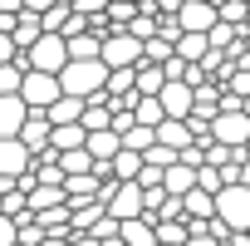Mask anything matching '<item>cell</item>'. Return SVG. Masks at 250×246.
Wrapping results in <instances>:
<instances>
[{
    "instance_id": "obj_1",
    "label": "cell",
    "mask_w": 250,
    "mask_h": 246,
    "mask_svg": "<svg viewBox=\"0 0 250 246\" xmlns=\"http://www.w3.org/2000/svg\"><path fill=\"white\" fill-rule=\"evenodd\" d=\"M211 217L226 231H250V187H240V182L216 187L211 192Z\"/></svg>"
},
{
    "instance_id": "obj_2",
    "label": "cell",
    "mask_w": 250,
    "mask_h": 246,
    "mask_svg": "<svg viewBox=\"0 0 250 246\" xmlns=\"http://www.w3.org/2000/svg\"><path fill=\"white\" fill-rule=\"evenodd\" d=\"M54 79H59V94H69V98H88V94H98V89H103L108 69H103L98 59H69Z\"/></svg>"
},
{
    "instance_id": "obj_3",
    "label": "cell",
    "mask_w": 250,
    "mask_h": 246,
    "mask_svg": "<svg viewBox=\"0 0 250 246\" xmlns=\"http://www.w3.org/2000/svg\"><path fill=\"white\" fill-rule=\"evenodd\" d=\"M143 59V40H133L128 30H108L98 40V64L103 69H133Z\"/></svg>"
},
{
    "instance_id": "obj_4",
    "label": "cell",
    "mask_w": 250,
    "mask_h": 246,
    "mask_svg": "<svg viewBox=\"0 0 250 246\" xmlns=\"http://www.w3.org/2000/svg\"><path fill=\"white\" fill-rule=\"evenodd\" d=\"M245 138H250V118H245L240 108H216V113H211V143L240 148Z\"/></svg>"
},
{
    "instance_id": "obj_5",
    "label": "cell",
    "mask_w": 250,
    "mask_h": 246,
    "mask_svg": "<svg viewBox=\"0 0 250 246\" xmlns=\"http://www.w3.org/2000/svg\"><path fill=\"white\" fill-rule=\"evenodd\" d=\"M15 98H20L25 108H49V103L59 98V79H54V74H40V69H25Z\"/></svg>"
},
{
    "instance_id": "obj_6",
    "label": "cell",
    "mask_w": 250,
    "mask_h": 246,
    "mask_svg": "<svg viewBox=\"0 0 250 246\" xmlns=\"http://www.w3.org/2000/svg\"><path fill=\"white\" fill-rule=\"evenodd\" d=\"M113 221H128V217H143V187L138 182H113L108 187V197L98 202Z\"/></svg>"
},
{
    "instance_id": "obj_7",
    "label": "cell",
    "mask_w": 250,
    "mask_h": 246,
    "mask_svg": "<svg viewBox=\"0 0 250 246\" xmlns=\"http://www.w3.org/2000/svg\"><path fill=\"white\" fill-rule=\"evenodd\" d=\"M172 20H177V30H191V35H206V30L216 25V5H211V0H182Z\"/></svg>"
},
{
    "instance_id": "obj_8",
    "label": "cell",
    "mask_w": 250,
    "mask_h": 246,
    "mask_svg": "<svg viewBox=\"0 0 250 246\" xmlns=\"http://www.w3.org/2000/svg\"><path fill=\"white\" fill-rule=\"evenodd\" d=\"M30 163H35V153L20 138H0V177H20V172H30Z\"/></svg>"
},
{
    "instance_id": "obj_9",
    "label": "cell",
    "mask_w": 250,
    "mask_h": 246,
    "mask_svg": "<svg viewBox=\"0 0 250 246\" xmlns=\"http://www.w3.org/2000/svg\"><path fill=\"white\" fill-rule=\"evenodd\" d=\"M30 153H40V148H49V118H44V108H25V123H20V133H15Z\"/></svg>"
},
{
    "instance_id": "obj_10",
    "label": "cell",
    "mask_w": 250,
    "mask_h": 246,
    "mask_svg": "<svg viewBox=\"0 0 250 246\" xmlns=\"http://www.w3.org/2000/svg\"><path fill=\"white\" fill-rule=\"evenodd\" d=\"M152 98L162 103V113H167V118H187V113H191V89H187V84H177V79H167Z\"/></svg>"
},
{
    "instance_id": "obj_11",
    "label": "cell",
    "mask_w": 250,
    "mask_h": 246,
    "mask_svg": "<svg viewBox=\"0 0 250 246\" xmlns=\"http://www.w3.org/2000/svg\"><path fill=\"white\" fill-rule=\"evenodd\" d=\"M118 246H157V231L147 217H128L118 221Z\"/></svg>"
},
{
    "instance_id": "obj_12",
    "label": "cell",
    "mask_w": 250,
    "mask_h": 246,
    "mask_svg": "<svg viewBox=\"0 0 250 246\" xmlns=\"http://www.w3.org/2000/svg\"><path fill=\"white\" fill-rule=\"evenodd\" d=\"M162 84H167L162 64H147V59H138V64H133V94H138V98H152Z\"/></svg>"
},
{
    "instance_id": "obj_13",
    "label": "cell",
    "mask_w": 250,
    "mask_h": 246,
    "mask_svg": "<svg viewBox=\"0 0 250 246\" xmlns=\"http://www.w3.org/2000/svg\"><path fill=\"white\" fill-rule=\"evenodd\" d=\"M191 187H196V168H187L182 158L162 168V192H167V197H182V192H191Z\"/></svg>"
},
{
    "instance_id": "obj_14",
    "label": "cell",
    "mask_w": 250,
    "mask_h": 246,
    "mask_svg": "<svg viewBox=\"0 0 250 246\" xmlns=\"http://www.w3.org/2000/svg\"><path fill=\"white\" fill-rule=\"evenodd\" d=\"M152 143H162V148L182 153V148L191 143V133H187V118H162L157 128H152Z\"/></svg>"
},
{
    "instance_id": "obj_15",
    "label": "cell",
    "mask_w": 250,
    "mask_h": 246,
    "mask_svg": "<svg viewBox=\"0 0 250 246\" xmlns=\"http://www.w3.org/2000/svg\"><path fill=\"white\" fill-rule=\"evenodd\" d=\"M118 148H123V143H118V133H113V128H93V133H83V153H88L93 163H108Z\"/></svg>"
},
{
    "instance_id": "obj_16",
    "label": "cell",
    "mask_w": 250,
    "mask_h": 246,
    "mask_svg": "<svg viewBox=\"0 0 250 246\" xmlns=\"http://www.w3.org/2000/svg\"><path fill=\"white\" fill-rule=\"evenodd\" d=\"M20 123H25V103L15 94H0V138H15Z\"/></svg>"
},
{
    "instance_id": "obj_17",
    "label": "cell",
    "mask_w": 250,
    "mask_h": 246,
    "mask_svg": "<svg viewBox=\"0 0 250 246\" xmlns=\"http://www.w3.org/2000/svg\"><path fill=\"white\" fill-rule=\"evenodd\" d=\"M64 207H69V231H88V226L103 217L98 197H83V202H64Z\"/></svg>"
},
{
    "instance_id": "obj_18",
    "label": "cell",
    "mask_w": 250,
    "mask_h": 246,
    "mask_svg": "<svg viewBox=\"0 0 250 246\" xmlns=\"http://www.w3.org/2000/svg\"><path fill=\"white\" fill-rule=\"evenodd\" d=\"M138 168H143V153H128V148H118V153L108 158V177H113V182H133Z\"/></svg>"
},
{
    "instance_id": "obj_19",
    "label": "cell",
    "mask_w": 250,
    "mask_h": 246,
    "mask_svg": "<svg viewBox=\"0 0 250 246\" xmlns=\"http://www.w3.org/2000/svg\"><path fill=\"white\" fill-rule=\"evenodd\" d=\"M40 35H44V30H40V15L20 10V15H15V25H10V40H15V49H30Z\"/></svg>"
},
{
    "instance_id": "obj_20",
    "label": "cell",
    "mask_w": 250,
    "mask_h": 246,
    "mask_svg": "<svg viewBox=\"0 0 250 246\" xmlns=\"http://www.w3.org/2000/svg\"><path fill=\"white\" fill-rule=\"evenodd\" d=\"M59 192H64V202H83V197L98 192V177H93V172H69V177L59 182Z\"/></svg>"
},
{
    "instance_id": "obj_21",
    "label": "cell",
    "mask_w": 250,
    "mask_h": 246,
    "mask_svg": "<svg viewBox=\"0 0 250 246\" xmlns=\"http://www.w3.org/2000/svg\"><path fill=\"white\" fill-rule=\"evenodd\" d=\"M177 202H182V221H206L211 217V192H201V187L182 192Z\"/></svg>"
},
{
    "instance_id": "obj_22",
    "label": "cell",
    "mask_w": 250,
    "mask_h": 246,
    "mask_svg": "<svg viewBox=\"0 0 250 246\" xmlns=\"http://www.w3.org/2000/svg\"><path fill=\"white\" fill-rule=\"evenodd\" d=\"M49 148H54V153L83 148V128H79V123H49Z\"/></svg>"
},
{
    "instance_id": "obj_23",
    "label": "cell",
    "mask_w": 250,
    "mask_h": 246,
    "mask_svg": "<svg viewBox=\"0 0 250 246\" xmlns=\"http://www.w3.org/2000/svg\"><path fill=\"white\" fill-rule=\"evenodd\" d=\"M59 40H64V54L69 59H98V35L79 30V35H59Z\"/></svg>"
},
{
    "instance_id": "obj_24",
    "label": "cell",
    "mask_w": 250,
    "mask_h": 246,
    "mask_svg": "<svg viewBox=\"0 0 250 246\" xmlns=\"http://www.w3.org/2000/svg\"><path fill=\"white\" fill-rule=\"evenodd\" d=\"M206 49H211V45H206V35H191V30H182V35L172 40V54H177V59H187V64H196Z\"/></svg>"
},
{
    "instance_id": "obj_25",
    "label": "cell",
    "mask_w": 250,
    "mask_h": 246,
    "mask_svg": "<svg viewBox=\"0 0 250 246\" xmlns=\"http://www.w3.org/2000/svg\"><path fill=\"white\" fill-rule=\"evenodd\" d=\"M79 113H83V98H69V94H59V98L44 108L49 123H79Z\"/></svg>"
},
{
    "instance_id": "obj_26",
    "label": "cell",
    "mask_w": 250,
    "mask_h": 246,
    "mask_svg": "<svg viewBox=\"0 0 250 246\" xmlns=\"http://www.w3.org/2000/svg\"><path fill=\"white\" fill-rule=\"evenodd\" d=\"M128 113H133V123H147V128H157V123H162V118H167V113H162V103H157V98H138V103H133V108H128Z\"/></svg>"
},
{
    "instance_id": "obj_27",
    "label": "cell",
    "mask_w": 250,
    "mask_h": 246,
    "mask_svg": "<svg viewBox=\"0 0 250 246\" xmlns=\"http://www.w3.org/2000/svg\"><path fill=\"white\" fill-rule=\"evenodd\" d=\"M35 221H40V231H69V207L59 202V207H44V212H35Z\"/></svg>"
},
{
    "instance_id": "obj_28",
    "label": "cell",
    "mask_w": 250,
    "mask_h": 246,
    "mask_svg": "<svg viewBox=\"0 0 250 246\" xmlns=\"http://www.w3.org/2000/svg\"><path fill=\"white\" fill-rule=\"evenodd\" d=\"M221 94H235V98H250V69H230L226 79H216Z\"/></svg>"
},
{
    "instance_id": "obj_29",
    "label": "cell",
    "mask_w": 250,
    "mask_h": 246,
    "mask_svg": "<svg viewBox=\"0 0 250 246\" xmlns=\"http://www.w3.org/2000/svg\"><path fill=\"white\" fill-rule=\"evenodd\" d=\"M59 172L69 177V172H93V158L83 153V148H69V153H59Z\"/></svg>"
},
{
    "instance_id": "obj_30",
    "label": "cell",
    "mask_w": 250,
    "mask_h": 246,
    "mask_svg": "<svg viewBox=\"0 0 250 246\" xmlns=\"http://www.w3.org/2000/svg\"><path fill=\"white\" fill-rule=\"evenodd\" d=\"M152 231H157L162 246H182V241H187V221H182V217H177V221H152Z\"/></svg>"
},
{
    "instance_id": "obj_31",
    "label": "cell",
    "mask_w": 250,
    "mask_h": 246,
    "mask_svg": "<svg viewBox=\"0 0 250 246\" xmlns=\"http://www.w3.org/2000/svg\"><path fill=\"white\" fill-rule=\"evenodd\" d=\"M143 59H147V64H162V59H172V40H162V35L143 40Z\"/></svg>"
},
{
    "instance_id": "obj_32",
    "label": "cell",
    "mask_w": 250,
    "mask_h": 246,
    "mask_svg": "<svg viewBox=\"0 0 250 246\" xmlns=\"http://www.w3.org/2000/svg\"><path fill=\"white\" fill-rule=\"evenodd\" d=\"M103 94H133V69H108Z\"/></svg>"
},
{
    "instance_id": "obj_33",
    "label": "cell",
    "mask_w": 250,
    "mask_h": 246,
    "mask_svg": "<svg viewBox=\"0 0 250 246\" xmlns=\"http://www.w3.org/2000/svg\"><path fill=\"white\" fill-rule=\"evenodd\" d=\"M20 79H25V69H20L15 59H10V64H0V94H15Z\"/></svg>"
},
{
    "instance_id": "obj_34",
    "label": "cell",
    "mask_w": 250,
    "mask_h": 246,
    "mask_svg": "<svg viewBox=\"0 0 250 246\" xmlns=\"http://www.w3.org/2000/svg\"><path fill=\"white\" fill-rule=\"evenodd\" d=\"M143 163H152V168H167V163H177V153H172V148H162V143H152V148H143Z\"/></svg>"
},
{
    "instance_id": "obj_35",
    "label": "cell",
    "mask_w": 250,
    "mask_h": 246,
    "mask_svg": "<svg viewBox=\"0 0 250 246\" xmlns=\"http://www.w3.org/2000/svg\"><path fill=\"white\" fill-rule=\"evenodd\" d=\"M196 187H201V192H216V187H226V182H221V172H216L211 163H201V168H196Z\"/></svg>"
},
{
    "instance_id": "obj_36",
    "label": "cell",
    "mask_w": 250,
    "mask_h": 246,
    "mask_svg": "<svg viewBox=\"0 0 250 246\" xmlns=\"http://www.w3.org/2000/svg\"><path fill=\"white\" fill-rule=\"evenodd\" d=\"M143 5H147L152 15H177V5H182V0H143Z\"/></svg>"
},
{
    "instance_id": "obj_37",
    "label": "cell",
    "mask_w": 250,
    "mask_h": 246,
    "mask_svg": "<svg viewBox=\"0 0 250 246\" xmlns=\"http://www.w3.org/2000/svg\"><path fill=\"white\" fill-rule=\"evenodd\" d=\"M15 54H20V49H15V40H10V35H5V30H0V64H10V59H15Z\"/></svg>"
},
{
    "instance_id": "obj_38",
    "label": "cell",
    "mask_w": 250,
    "mask_h": 246,
    "mask_svg": "<svg viewBox=\"0 0 250 246\" xmlns=\"http://www.w3.org/2000/svg\"><path fill=\"white\" fill-rule=\"evenodd\" d=\"M0 246H15V217H0Z\"/></svg>"
},
{
    "instance_id": "obj_39",
    "label": "cell",
    "mask_w": 250,
    "mask_h": 246,
    "mask_svg": "<svg viewBox=\"0 0 250 246\" xmlns=\"http://www.w3.org/2000/svg\"><path fill=\"white\" fill-rule=\"evenodd\" d=\"M64 246H98V241H93L88 231H69V236H64Z\"/></svg>"
},
{
    "instance_id": "obj_40",
    "label": "cell",
    "mask_w": 250,
    "mask_h": 246,
    "mask_svg": "<svg viewBox=\"0 0 250 246\" xmlns=\"http://www.w3.org/2000/svg\"><path fill=\"white\" fill-rule=\"evenodd\" d=\"M54 0H20V10H30V15H40V10H49Z\"/></svg>"
},
{
    "instance_id": "obj_41",
    "label": "cell",
    "mask_w": 250,
    "mask_h": 246,
    "mask_svg": "<svg viewBox=\"0 0 250 246\" xmlns=\"http://www.w3.org/2000/svg\"><path fill=\"white\" fill-rule=\"evenodd\" d=\"M240 113H245V118H250V98H240Z\"/></svg>"
},
{
    "instance_id": "obj_42",
    "label": "cell",
    "mask_w": 250,
    "mask_h": 246,
    "mask_svg": "<svg viewBox=\"0 0 250 246\" xmlns=\"http://www.w3.org/2000/svg\"><path fill=\"white\" fill-rule=\"evenodd\" d=\"M245 35H250V5H245Z\"/></svg>"
},
{
    "instance_id": "obj_43",
    "label": "cell",
    "mask_w": 250,
    "mask_h": 246,
    "mask_svg": "<svg viewBox=\"0 0 250 246\" xmlns=\"http://www.w3.org/2000/svg\"><path fill=\"white\" fill-rule=\"evenodd\" d=\"M123 5H143V0H123Z\"/></svg>"
},
{
    "instance_id": "obj_44",
    "label": "cell",
    "mask_w": 250,
    "mask_h": 246,
    "mask_svg": "<svg viewBox=\"0 0 250 246\" xmlns=\"http://www.w3.org/2000/svg\"><path fill=\"white\" fill-rule=\"evenodd\" d=\"M245 5H250V0H245Z\"/></svg>"
},
{
    "instance_id": "obj_45",
    "label": "cell",
    "mask_w": 250,
    "mask_h": 246,
    "mask_svg": "<svg viewBox=\"0 0 250 246\" xmlns=\"http://www.w3.org/2000/svg\"><path fill=\"white\" fill-rule=\"evenodd\" d=\"M157 246H162V241H157Z\"/></svg>"
}]
</instances>
